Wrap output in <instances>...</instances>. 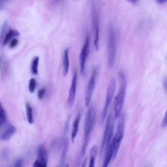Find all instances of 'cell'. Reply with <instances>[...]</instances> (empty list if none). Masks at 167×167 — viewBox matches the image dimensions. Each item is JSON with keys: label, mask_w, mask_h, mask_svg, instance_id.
<instances>
[{"label": "cell", "mask_w": 167, "mask_h": 167, "mask_svg": "<svg viewBox=\"0 0 167 167\" xmlns=\"http://www.w3.org/2000/svg\"><path fill=\"white\" fill-rule=\"evenodd\" d=\"M23 161L22 159L18 158L16 160L14 163V166L16 167H21L23 164Z\"/></svg>", "instance_id": "25"}, {"label": "cell", "mask_w": 167, "mask_h": 167, "mask_svg": "<svg viewBox=\"0 0 167 167\" xmlns=\"http://www.w3.org/2000/svg\"><path fill=\"white\" fill-rule=\"evenodd\" d=\"M124 117L123 116L121 118L116 131L112 143L111 144L113 151V158L117 156L119 149L123 140L124 132Z\"/></svg>", "instance_id": "4"}, {"label": "cell", "mask_w": 167, "mask_h": 167, "mask_svg": "<svg viewBox=\"0 0 167 167\" xmlns=\"http://www.w3.org/2000/svg\"><path fill=\"white\" fill-rule=\"evenodd\" d=\"M16 131V128L12 124H9L0 135V139L4 141L8 140L12 137Z\"/></svg>", "instance_id": "10"}, {"label": "cell", "mask_w": 167, "mask_h": 167, "mask_svg": "<svg viewBox=\"0 0 167 167\" xmlns=\"http://www.w3.org/2000/svg\"><path fill=\"white\" fill-rule=\"evenodd\" d=\"M33 167H44L43 165L39 160H36L34 161L33 165Z\"/></svg>", "instance_id": "28"}, {"label": "cell", "mask_w": 167, "mask_h": 167, "mask_svg": "<svg viewBox=\"0 0 167 167\" xmlns=\"http://www.w3.org/2000/svg\"><path fill=\"white\" fill-rule=\"evenodd\" d=\"M98 147L97 145L93 146L90 151V160L89 167H94L95 165V161L98 153Z\"/></svg>", "instance_id": "15"}, {"label": "cell", "mask_w": 167, "mask_h": 167, "mask_svg": "<svg viewBox=\"0 0 167 167\" xmlns=\"http://www.w3.org/2000/svg\"><path fill=\"white\" fill-rule=\"evenodd\" d=\"M70 119L71 117L70 116H69L67 119L66 123L64 130L63 131L62 137V143H63L65 139H66V135L69 128V126H70Z\"/></svg>", "instance_id": "20"}, {"label": "cell", "mask_w": 167, "mask_h": 167, "mask_svg": "<svg viewBox=\"0 0 167 167\" xmlns=\"http://www.w3.org/2000/svg\"><path fill=\"white\" fill-rule=\"evenodd\" d=\"M156 2L160 4H163L166 3L167 0H155Z\"/></svg>", "instance_id": "29"}, {"label": "cell", "mask_w": 167, "mask_h": 167, "mask_svg": "<svg viewBox=\"0 0 167 167\" xmlns=\"http://www.w3.org/2000/svg\"><path fill=\"white\" fill-rule=\"evenodd\" d=\"M116 89V81L115 78H112L110 80L108 87L105 105L103 111L101 123L104 122L107 117L108 110L110 104L114 95Z\"/></svg>", "instance_id": "5"}, {"label": "cell", "mask_w": 167, "mask_h": 167, "mask_svg": "<svg viewBox=\"0 0 167 167\" xmlns=\"http://www.w3.org/2000/svg\"><path fill=\"white\" fill-rule=\"evenodd\" d=\"M38 159L44 167L47 166L48 163V154L47 150L44 146L42 144L38 146L37 150Z\"/></svg>", "instance_id": "9"}, {"label": "cell", "mask_w": 167, "mask_h": 167, "mask_svg": "<svg viewBox=\"0 0 167 167\" xmlns=\"http://www.w3.org/2000/svg\"><path fill=\"white\" fill-rule=\"evenodd\" d=\"M39 60V57L36 56L35 57L32 61L31 66V72L33 74L37 75L38 74Z\"/></svg>", "instance_id": "19"}, {"label": "cell", "mask_w": 167, "mask_h": 167, "mask_svg": "<svg viewBox=\"0 0 167 167\" xmlns=\"http://www.w3.org/2000/svg\"><path fill=\"white\" fill-rule=\"evenodd\" d=\"M46 92V89L44 88L39 89L38 92V97L40 100L42 99Z\"/></svg>", "instance_id": "24"}, {"label": "cell", "mask_w": 167, "mask_h": 167, "mask_svg": "<svg viewBox=\"0 0 167 167\" xmlns=\"http://www.w3.org/2000/svg\"><path fill=\"white\" fill-rule=\"evenodd\" d=\"M97 73V69H93L92 75L89 81L85 95V106L87 107L89 106L93 91L95 88V80Z\"/></svg>", "instance_id": "6"}, {"label": "cell", "mask_w": 167, "mask_h": 167, "mask_svg": "<svg viewBox=\"0 0 167 167\" xmlns=\"http://www.w3.org/2000/svg\"><path fill=\"white\" fill-rule=\"evenodd\" d=\"M69 48H66L64 51L63 60V75L64 77L66 76L69 69Z\"/></svg>", "instance_id": "12"}, {"label": "cell", "mask_w": 167, "mask_h": 167, "mask_svg": "<svg viewBox=\"0 0 167 167\" xmlns=\"http://www.w3.org/2000/svg\"><path fill=\"white\" fill-rule=\"evenodd\" d=\"M3 6L2 2V0H0V9Z\"/></svg>", "instance_id": "34"}, {"label": "cell", "mask_w": 167, "mask_h": 167, "mask_svg": "<svg viewBox=\"0 0 167 167\" xmlns=\"http://www.w3.org/2000/svg\"><path fill=\"white\" fill-rule=\"evenodd\" d=\"M93 22L95 27V34L94 44L96 50L98 51L99 49V28L97 15V13H93Z\"/></svg>", "instance_id": "11"}, {"label": "cell", "mask_w": 167, "mask_h": 167, "mask_svg": "<svg viewBox=\"0 0 167 167\" xmlns=\"http://www.w3.org/2000/svg\"><path fill=\"white\" fill-rule=\"evenodd\" d=\"M7 117L6 112L3 109L2 104L0 102V120L4 123L6 122Z\"/></svg>", "instance_id": "22"}, {"label": "cell", "mask_w": 167, "mask_h": 167, "mask_svg": "<svg viewBox=\"0 0 167 167\" xmlns=\"http://www.w3.org/2000/svg\"><path fill=\"white\" fill-rule=\"evenodd\" d=\"M18 43V40L16 38L12 39L10 43L9 46L11 48L16 47Z\"/></svg>", "instance_id": "26"}, {"label": "cell", "mask_w": 167, "mask_h": 167, "mask_svg": "<svg viewBox=\"0 0 167 167\" xmlns=\"http://www.w3.org/2000/svg\"><path fill=\"white\" fill-rule=\"evenodd\" d=\"M167 112H165V115L161 123V127L163 128H165L167 126Z\"/></svg>", "instance_id": "27"}, {"label": "cell", "mask_w": 167, "mask_h": 167, "mask_svg": "<svg viewBox=\"0 0 167 167\" xmlns=\"http://www.w3.org/2000/svg\"><path fill=\"white\" fill-rule=\"evenodd\" d=\"M80 119L81 115L79 113L74 120L73 124L71 134V139L73 143H74L75 142V138L76 137L78 133Z\"/></svg>", "instance_id": "13"}, {"label": "cell", "mask_w": 167, "mask_h": 167, "mask_svg": "<svg viewBox=\"0 0 167 167\" xmlns=\"http://www.w3.org/2000/svg\"><path fill=\"white\" fill-rule=\"evenodd\" d=\"M96 114L92 106L89 108L86 116L84 128V138L81 148V155L82 157L85 155L87 148L90 139L91 134L95 123Z\"/></svg>", "instance_id": "1"}, {"label": "cell", "mask_w": 167, "mask_h": 167, "mask_svg": "<svg viewBox=\"0 0 167 167\" xmlns=\"http://www.w3.org/2000/svg\"><path fill=\"white\" fill-rule=\"evenodd\" d=\"M8 26V21H5L3 24L1 33V40H2L4 38V34L6 33Z\"/></svg>", "instance_id": "23"}, {"label": "cell", "mask_w": 167, "mask_h": 167, "mask_svg": "<svg viewBox=\"0 0 167 167\" xmlns=\"http://www.w3.org/2000/svg\"><path fill=\"white\" fill-rule=\"evenodd\" d=\"M4 1H7V0H4Z\"/></svg>", "instance_id": "35"}, {"label": "cell", "mask_w": 167, "mask_h": 167, "mask_svg": "<svg viewBox=\"0 0 167 167\" xmlns=\"http://www.w3.org/2000/svg\"><path fill=\"white\" fill-rule=\"evenodd\" d=\"M77 72L76 70H75L74 72L68 98V104L70 109L72 108L74 102L77 89Z\"/></svg>", "instance_id": "8"}, {"label": "cell", "mask_w": 167, "mask_h": 167, "mask_svg": "<svg viewBox=\"0 0 167 167\" xmlns=\"http://www.w3.org/2000/svg\"><path fill=\"white\" fill-rule=\"evenodd\" d=\"M89 37L88 36L86 39L79 55L80 73L82 75L84 74L85 63L89 54Z\"/></svg>", "instance_id": "7"}, {"label": "cell", "mask_w": 167, "mask_h": 167, "mask_svg": "<svg viewBox=\"0 0 167 167\" xmlns=\"http://www.w3.org/2000/svg\"><path fill=\"white\" fill-rule=\"evenodd\" d=\"M36 80L34 78L30 79L29 83V90L31 93H33L36 88Z\"/></svg>", "instance_id": "21"}, {"label": "cell", "mask_w": 167, "mask_h": 167, "mask_svg": "<svg viewBox=\"0 0 167 167\" xmlns=\"http://www.w3.org/2000/svg\"><path fill=\"white\" fill-rule=\"evenodd\" d=\"M26 110L28 122L32 124L33 123V110L31 106L28 103L26 104Z\"/></svg>", "instance_id": "18"}, {"label": "cell", "mask_w": 167, "mask_h": 167, "mask_svg": "<svg viewBox=\"0 0 167 167\" xmlns=\"http://www.w3.org/2000/svg\"><path fill=\"white\" fill-rule=\"evenodd\" d=\"M119 75L120 80V87L114 102V112L116 118L120 117V115L125 102L127 89V82L124 74L123 72H121Z\"/></svg>", "instance_id": "2"}, {"label": "cell", "mask_w": 167, "mask_h": 167, "mask_svg": "<svg viewBox=\"0 0 167 167\" xmlns=\"http://www.w3.org/2000/svg\"><path fill=\"white\" fill-rule=\"evenodd\" d=\"M63 149L61 156L60 165V166L63 167L65 163L66 159L67 154L69 146L68 140L67 138L65 139L63 143Z\"/></svg>", "instance_id": "14"}, {"label": "cell", "mask_w": 167, "mask_h": 167, "mask_svg": "<svg viewBox=\"0 0 167 167\" xmlns=\"http://www.w3.org/2000/svg\"><path fill=\"white\" fill-rule=\"evenodd\" d=\"M88 162V158H86L83 161L82 165V167H85L87 166Z\"/></svg>", "instance_id": "30"}, {"label": "cell", "mask_w": 167, "mask_h": 167, "mask_svg": "<svg viewBox=\"0 0 167 167\" xmlns=\"http://www.w3.org/2000/svg\"><path fill=\"white\" fill-rule=\"evenodd\" d=\"M5 123H3L1 120H0V130H1V128Z\"/></svg>", "instance_id": "33"}, {"label": "cell", "mask_w": 167, "mask_h": 167, "mask_svg": "<svg viewBox=\"0 0 167 167\" xmlns=\"http://www.w3.org/2000/svg\"><path fill=\"white\" fill-rule=\"evenodd\" d=\"M54 1H56V0H54Z\"/></svg>", "instance_id": "36"}, {"label": "cell", "mask_w": 167, "mask_h": 167, "mask_svg": "<svg viewBox=\"0 0 167 167\" xmlns=\"http://www.w3.org/2000/svg\"><path fill=\"white\" fill-rule=\"evenodd\" d=\"M108 65L109 68L112 69L115 64L116 51V33L112 26H110L108 29Z\"/></svg>", "instance_id": "3"}, {"label": "cell", "mask_w": 167, "mask_h": 167, "mask_svg": "<svg viewBox=\"0 0 167 167\" xmlns=\"http://www.w3.org/2000/svg\"><path fill=\"white\" fill-rule=\"evenodd\" d=\"M163 83L164 87L166 90L167 89V80L166 78H165L164 79Z\"/></svg>", "instance_id": "31"}, {"label": "cell", "mask_w": 167, "mask_h": 167, "mask_svg": "<svg viewBox=\"0 0 167 167\" xmlns=\"http://www.w3.org/2000/svg\"><path fill=\"white\" fill-rule=\"evenodd\" d=\"M107 151L105 159L104 161L103 166L107 167L108 166L110 162L112 159L113 156V151L111 144L110 145L107 149Z\"/></svg>", "instance_id": "16"}, {"label": "cell", "mask_w": 167, "mask_h": 167, "mask_svg": "<svg viewBox=\"0 0 167 167\" xmlns=\"http://www.w3.org/2000/svg\"><path fill=\"white\" fill-rule=\"evenodd\" d=\"M20 33L16 30H10L4 38L3 45H6L13 37L19 36Z\"/></svg>", "instance_id": "17"}, {"label": "cell", "mask_w": 167, "mask_h": 167, "mask_svg": "<svg viewBox=\"0 0 167 167\" xmlns=\"http://www.w3.org/2000/svg\"><path fill=\"white\" fill-rule=\"evenodd\" d=\"M127 1L131 3L135 4L137 3L139 0H127Z\"/></svg>", "instance_id": "32"}]
</instances>
